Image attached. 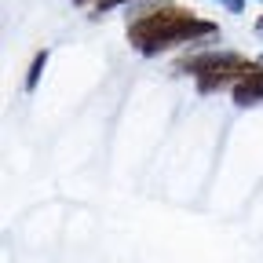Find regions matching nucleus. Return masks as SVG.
<instances>
[{
  "label": "nucleus",
  "instance_id": "1",
  "mask_svg": "<svg viewBox=\"0 0 263 263\" xmlns=\"http://www.w3.org/2000/svg\"><path fill=\"white\" fill-rule=\"evenodd\" d=\"M201 33H212L209 22H197V18H186V15H168V11H157L154 18L139 22L136 26V44L150 55V51H161L168 44H179V41H190V37H201Z\"/></svg>",
  "mask_w": 263,
  "mask_h": 263
},
{
  "label": "nucleus",
  "instance_id": "2",
  "mask_svg": "<svg viewBox=\"0 0 263 263\" xmlns=\"http://www.w3.org/2000/svg\"><path fill=\"white\" fill-rule=\"evenodd\" d=\"M256 99H263V70H249V77L234 88V103L238 106H252Z\"/></svg>",
  "mask_w": 263,
  "mask_h": 263
},
{
  "label": "nucleus",
  "instance_id": "3",
  "mask_svg": "<svg viewBox=\"0 0 263 263\" xmlns=\"http://www.w3.org/2000/svg\"><path fill=\"white\" fill-rule=\"evenodd\" d=\"M44 66H48V51H37V55H33V62H29V73H26V88H29V91L37 88V81H41V73H44Z\"/></svg>",
  "mask_w": 263,
  "mask_h": 263
},
{
  "label": "nucleus",
  "instance_id": "4",
  "mask_svg": "<svg viewBox=\"0 0 263 263\" xmlns=\"http://www.w3.org/2000/svg\"><path fill=\"white\" fill-rule=\"evenodd\" d=\"M216 4H223L230 15H241V11H245V0H216Z\"/></svg>",
  "mask_w": 263,
  "mask_h": 263
},
{
  "label": "nucleus",
  "instance_id": "5",
  "mask_svg": "<svg viewBox=\"0 0 263 263\" xmlns=\"http://www.w3.org/2000/svg\"><path fill=\"white\" fill-rule=\"evenodd\" d=\"M259 33H263V18H259Z\"/></svg>",
  "mask_w": 263,
  "mask_h": 263
}]
</instances>
